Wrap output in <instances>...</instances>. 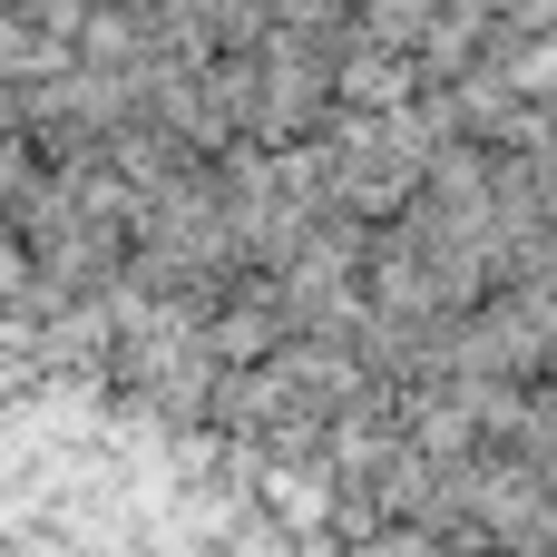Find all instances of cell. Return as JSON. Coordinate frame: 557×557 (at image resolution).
I'll return each mask as SVG.
<instances>
[{"instance_id":"obj_1","label":"cell","mask_w":557,"mask_h":557,"mask_svg":"<svg viewBox=\"0 0 557 557\" xmlns=\"http://www.w3.org/2000/svg\"><path fill=\"white\" fill-rule=\"evenodd\" d=\"M127 333H137V343H157V323H147V313H127ZM176 333H186V323H166V343H176ZM127 382H137V401H147V411H166V362H127ZM196 401H206V352H186V362H176V411H196Z\"/></svg>"}]
</instances>
